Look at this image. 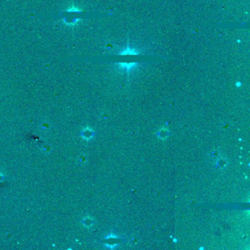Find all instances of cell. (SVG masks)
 <instances>
[{
  "label": "cell",
  "mask_w": 250,
  "mask_h": 250,
  "mask_svg": "<svg viewBox=\"0 0 250 250\" xmlns=\"http://www.w3.org/2000/svg\"><path fill=\"white\" fill-rule=\"evenodd\" d=\"M81 10L79 9L77 7H76L74 5L70 7L69 9L67 10V12L68 13H79V12H81Z\"/></svg>",
  "instance_id": "277c9868"
},
{
  "label": "cell",
  "mask_w": 250,
  "mask_h": 250,
  "mask_svg": "<svg viewBox=\"0 0 250 250\" xmlns=\"http://www.w3.org/2000/svg\"><path fill=\"white\" fill-rule=\"evenodd\" d=\"M139 52L137 51H136L135 49H131V48L127 47L126 49H124L120 52V54L122 55H126V54H138Z\"/></svg>",
  "instance_id": "7a4b0ae2"
},
{
  "label": "cell",
  "mask_w": 250,
  "mask_h": 250,
  "mask_svg": "<svg viewBox=\"0 0 250 250\" xmlns=\"http://www.w3.org/2000/svg\"><path fill=\"white\" fill-rule=\"evenodd\" d=\"M119 68H122V69H124L126 70V71H131V69H133V68H134L136 66V62H131V63H125V62H122V63H119Z\"/></svg>",
  "instance_id": "6da1fadb"
},
{
  "label": "cell",
  "mask_w": 250,
  "mask_h": 250,
  "mask_svg": "<svg viewBox=\"0 0 250 250\" xmlns=\"http://www.w3.org/2000/svg\"><path fill=\"white\" fill-rule=\"evenodd\" d=\"M80 21L79 18H73L72 21H68V20H66V18H63L62 21L64 22V24L66 25H68V26H73V25H76L78 24V22Z\"/></svg>",
  "instance_id": "3957f363"
}]
</instances>
